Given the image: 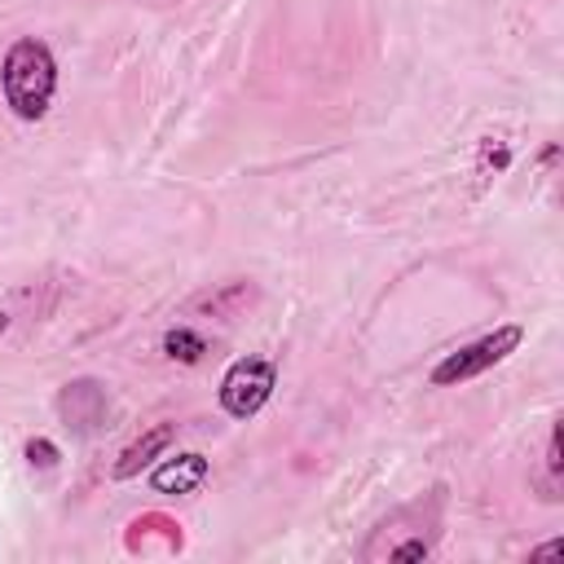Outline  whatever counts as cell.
<instances>
[{"mask_svg":"<svg viewBox=\"0 0 564 564\" xmlns=\"http://www.w3.org/2000/svg\"><path fill=\"white\" fill-rule=\"evenodd\" d=\"M273 392V366L264 357H238L225 379H220V405L234 414V419H247L256 414Z\"/></svg>","mask_w":564,"mask_h":564,"instance_id":"2","label":"cell"},{"mask_svg":"<svg viewBox=\"0 0 564 564\" xmlns=\"http://www.w3.org/2000/svg\"><path fill=\"white\" fill-rule=\"evenodd\" d=\"M53 88H57L53 53L40 40H18L4 57V97H9L13 115L40 119L53 101Z\"/></svg>","mask_w":564,"mask_h":564,"instance_id":"1","label":"cell"},{"mask_svg":"<svg viewBox=\"0 0 564 564\" xmlns=\"http://www.w3.org/2000/svg\"><path fill=\"white\" fill-rule=\"evenodd\" d=\"M516 344H520V326H498L494 335H485V339H476V344L449 352V357L432 370V383H458V379H471V375L498 366Z\"/></svg>","mask_w":564,"mask_h":564,"instance_id":"3","label":"cell"},{"mask_svg":"<svg viewBox=\"0 0 564 564\" xmlns=\"http://www.w3.org/2000/svg\"><path fill=\"white\" fill-rule=\"evenodd\" d=\"M172 445V423H159L154 432H145L137 445H128L123 454H119V463H115V476H137L159 449H167Z\"/></svg>","mask_w":564,"mask_h":564,"instance_id":"5","label":"cell"},{"mask_svg":"<svg viewBox=\"0 0 564 564\" xmlns=\"http://www.w3.org/2000/svg\"><path fill=\"white\" fill-rule=\"evenodd\" d=\"M26 458H31V463H40V467H48V463L57 458V449H53L48 441H31V445H26Z\"/></svg>","mask_w":564,"mask_h":564,"instance_id":"7","label":"cell"},{"mask_svg":"<svg viewBox=\"0 0 564 564\" xmlns=\"http://www.w3.org/2000/svg\"><path fill=\"white\" fill-rule=\"evenodd\" d=\"M150 480H154L159 494H189V489H198L207 480V458L203 454H176L163 467H154Z\"/></svg>","mask_w":564,"mask_h":564,"instance_id":"4","label":"cell"},{"mask_svg":"<svg viewBox=\"0 0 564 564\" xmlns=\"http://www.w3.org/2000/svg\"><path fill=\"white\" fill-rule=\"evenodd\" d=\"M163 348H167V357H176V361H185V366L203 357V339H198L194 330H167Z\"/></svg>","mask_w":564,"mask_h":564,"instance_id":"6","label":"cell"},{"mask_svg":"<svg viewBox=\"0 0 564 564\" xmlns=\"http://www.w3.org/2000/svg\"><path fill=\"white\" fill-rule=\"evenodd\" d=\"M427 546L423 542H405V546H397V560H419Z\"/></svg>","mask_w":564,"mask_h":564,"instance_id":"8","label":"cell"}]
</instances>
